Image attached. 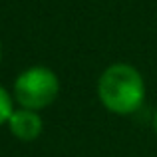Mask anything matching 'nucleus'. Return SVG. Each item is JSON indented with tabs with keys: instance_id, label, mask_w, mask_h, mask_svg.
Returning a JSON list of instances; mask_svg holds the SVG:
<instances>
[{
	"instance_id": "obj_1",
	"label": "nucleus",
	"mask_w": 157,
	"mask_h": 157,
	"mask_svg": "<svg viewBox=\"0 0 157 157\" xmlns=\"http://www.w3.org/2000/svg\"><path fill=\"white\" fill-rule=\"evenodd\" d=\"M98 98L107 111L129 115L145 100V82L139 70L125 62L111 64L98 80Z\"/></svg>"
},
{
	"instance_id": "obj_2",
	"label": "nucleus",
	"mask_w": 157,
	"mask_h": 157,
	"mask_svg": "<svg viewBox=\"0 0 157 157\" xmlns=\"http://www.w3.org/2000/svg\"><path fill=\"white\" fill-rule=\"evenodd\" d=\"M60 94V80L46 66H32L14 80V101L20 107L42 111L56 101Z\"/></svg>"
},
{
	"instance_id": "obj_3",
	"label": "nucleus",
	"mask_w": 157,
	"mask_h": 157,
	"mask_svg": "<svg viewBox=\"0 0 157 157\" xmlns=\"http://www.w3.org/2000/svg\"><path fill=\"white\" fill-rule=\"evenodd\" d=\"M6 125L10 133L24 143L36 141L44 131V121L40 113L34 109H26V107H14Z\"/></svg>"
},
{
	"instance_id": "obj_4",
	"label": "nucleus",
	"mask_w": 157,
	"mask_h": 157,
	"mask_svg": "<svg viewBox=\"0 0 157 157\" xmlns=\"http://www.w3.org/2000/svg\"><path fill=\"white\" fill-rule=\"evenodd\" d=\"M12 111H14V96H10L4 86H0V125L8 123Z\"/></svg>"
},
{
	"instance_id": "obj_5",
	"label": "nucleus",
	"mask_w": 157,
	"mask_h": 157,
	"mask_svg": "<svg viewBox=\"0 0 157 157\" xmlns=\"http://www.w3.org/2000/svg\"><path fill=\"white\" fill-rule=\"evenodd\" d=\"M151 125H153V131L157 133V109H155V113H153V119H151Z\"/></svg>"
},
{
	"instance_id": "obj_6",
	"label": "nucleus",
	"mask_w": 157,
	"mask_h": 157,
	"mask_svg": "<svg viewBox=\"0 0 157 157\" xmlns=\"http://www.w3.org/2000/svg\"><path fill=\"white\" fill-rule=\"evenodd\" d=\"M0 60H2V46H0Z\"/></svg>"
}]
</instances>
